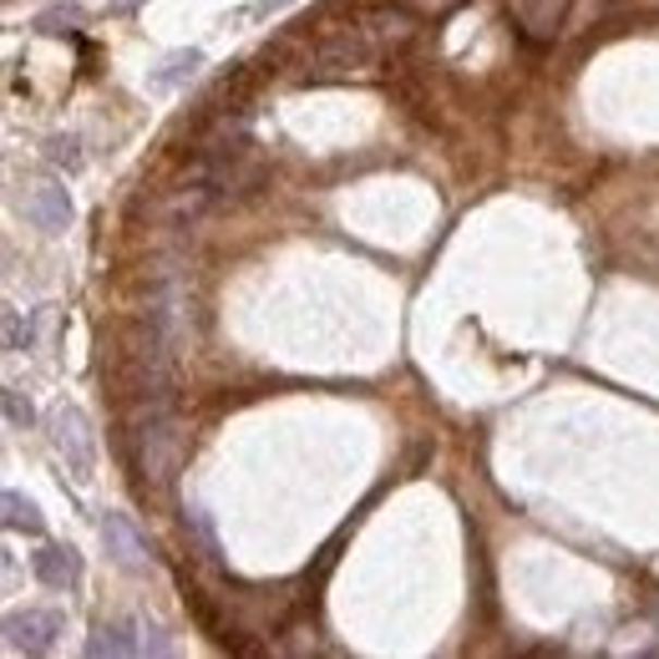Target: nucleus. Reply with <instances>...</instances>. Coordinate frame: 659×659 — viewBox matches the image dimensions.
Masks as SVG:
<instances>
[{"instance_id": "obj_1", "label": "nucleus", "mask_w": 659, "mask_h": 659, "mask_svg": "<svg viewBox=\"0 0 659 659\" xmlns=\"http://www.w3.org/2000/svg\"><path fill=\"white\" fill-rule=\"evenodd\" d=\"M51 447L61 452V462L76 472V477H91L97 467V447H91V426L76 406H57L51 411Z\"/></svg>"}, {"instance_id": "obj_2", "label": "nucleus", "mask_w": 659, "mask_h": 659, "mask_svg": "<svg viewBox=\"0 0 659 659\" xmlns=\"http://www.w3.org/2000/svg\"><path fill=\"white\" fill-rule=\"evenodd\" d=\"M57 634H61V614H36V609L5 614V649L11 655H46L57 645Z\"/></svg>"}, {"instance_id": "obj_3", "label": "nucleus", "mask_w": 659, "mask_h": 659, "mask_svg": "<svg viewBox=\"0 0 659 659\" xmlns=\"http://www.w3.org/2000/svg\"><path fill=\"white\" fill-rule=\"evenodd\" d=\"M21 213L30 219V229H41V234H66L72 229V193L61 188V183H41V188L26 193V204H21Z\"/></svg>"}, {"instance_id": "obj_4", "label": "nucleus", "mask_w": 659, "mask_h": 659, "mask_svg": "<svg viewBox=\"0 0 659 659\" xmlns=\"http://www.w3.org/2000/svg\"><path fill=\"white\" fill-rule=\"evenodd\" d=\"M102 542H107V558H112L118 569H127V573H143L147 563H152V553H147V538L122 513H107L102 517Z\"/></svg>"}, {"instance_id": "obj_5", "label": "nucleus", "mask_w": 659, "mask_h": 659, "mask_svg": "<svg viewBox=\"0 0 659 659\" xmlns=\"http://www.w3.org/2000/svg\"><path fill=\"white\" fill-rule=\"evenodd\" d=\"M30 569H36V578L46 588H66L82 578V558H76V548H41L30 558Z\"/></svg>"}, {"instance_id": "obj_6", "label": "nucleus", "mask_w": 659, "mask_h": 659, "mask_svg": "<svg viewBox=\"0 0 659 659\" xmlns=\"http://www.w3.org/2000/svg\"><path fill=\"white\" fill-rule=\"evenodd\" d=\"M198 66H204V51H173L158 72H147V91H178L183 82L198 76Z\"/></svg>"}, {"instance_id": "obj_7", "label": "nucleus", "mask_w": 659, "mask_h": 659, "mask_svg": "<svg viewBox=\"0 0 659 659\" xmlns=\"http://www.w3.org/2000/svg\"><path fill=\"white\" fill-rule=\"evenodd\" d=\"M137 639H132V624H97L91 630V639H87V655L91 659H122V655H137Z\"/></svg>"}, {"instance_id": "obj_8", "label": "nucleus", "mask_w": 659, "mask_h": 659, "mask_svg": "<svg viewBox=\"0 0 659 659\" xmlns=\"http://www.w3.org/2000/svg\"><path fill=\"white\" fill-rule=\"evenodd\" d=\"M0 508H5V527H11V533H30V538H41V533H46L41 508H36L26 492H5Z\"/></svg>"}, {"instance_id": "obj_9", "label": "nucleus", "mask_w": 659, "mask_h": 659, "mask_svg": "<svg viewBox=\"0 0 659 659\" xmlns=\"http://www.w3.org/2000/svg\"><path fill=\"white\" fill-rule=\"evenodd\" d=\"M5 422H11L15 431H26V426L36 422V406H30V401L15 391V386H5Z\"/></svg>"}, {"instance_id": "obj_10", "label": "nucleus", "mask_w": 659, "mask_h": 659, "mask_svg": "<svg viewBox=\"0 0 659 659\" xmlns=\"http://www.w3.org/2000/svg\"><path fill=\"white\" fill-rule=\"evenodd\" d=\"M76 21H82V5H57V11H46L41 21H36V30H46V36H57V30H72Z\"/></svg>"}, {"instance_id": "obj_11", "label": "nucleus", "mask_w": 659, "mask_h": 659, "mask_svg": "<svg viewBox=\"0 0 659 659\" xmlns=\"http://www.w3.org/2000/svg\"><path fill=\"white\" fill-rule=\"evenodd\" d=\"M30 330L21 325V309H5V351H26Z\"/></svg>"}, {"instance_id": "obj_12", "label": "nucleus", "mask_w": 659, "mask_h": 659, "mask_svg": "<svg viewBox=\"0 0 659 659\" xmlns=\"http://www.w3.org/2000/svg\"><path fill=\"white\" fill-rule=\"evenodd\" d=\"M51 158L66 162V168H76V162H82V152H76V137H51Z\"/></svg>"}, {"instance_id": "obj_13", "label": "nucleus", "mask_w": 659, "mask_h": 659, "mask_svg": "<svg viewBox=\"0 0 659 659\" xmlns=\"http://www.w3.org/2000/svg\"><path fill=\"white\" fill-rule=\"evenodd\" d=\"M107 5H112V11H132V5H137V0H107Z\"/></svg>"}]
</instances>
